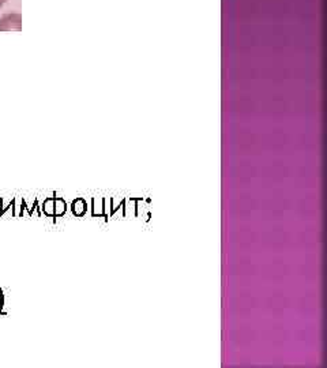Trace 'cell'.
Here are the masks:
<instances>
[{
  "mask_svg": "<svg viewBox=\"0 0 327 368\" xmlns=\"http://www.w3.org/2000/svg\"><path fill=\"white\" fill-rule=\"evenodd\" d=\"M22 18L19 14H7L0 19V30L10 32V30H21L22 28Z\"/></svg>",
  "mask_w": 327,
  "mask_h": 368,
  "instance_id": "cell-1",
  "label": "cell"
},
{
  "mask_svg": "<svg viewBox=\"0 0 327 368\" xmlns=\"http://www.w3.org/2000/svg\"><path fill=\"white\" fill-rule=\"evenodd\" d=\"M86 210V203L82 201V199H76V201H74V203H72V212H74V214H76V216H82L83 213H85Z\"/></svg>",
  "mask_w": 327,
  "mask_h": 368,
  "instance_id": "cell-2",
  "label": "cell"
},
{
  "mask_svg": "<svg viewBox=\"0 0 327 368\" xmlns=\"http://www.w3.org/2000/svg\"><path fill=\"white\" fill-rule=\"evenodd\" d=\"M66 208L67 205L64 202V199L62 198H57L55 201V216H63L64 213H66Z\"/></svg>",
  "mask_w": 327,
  "mask_h": 368,
  "instance_id": "cell-3",
  "label": "cell"
},
{
  "mask_svg": "<svg viewBox=\"0 0 327 368\" xmlns=\"http://www.w3.org/2000/svg\"><path fill=\"white\" fill-rule=\"evenodd\" d=\"M44 213L47 216H55V199L49 198L44 202Z\"/></svg>",
  "mask_w": 327,
  "mask_h": 368,
  "instance_id": "cell-4",
  "label": "cell"
},
{
  "mask_svg": "<svg viewBox=\"0 0 327 368\" xmlns=\"http://www.w3.org/2000/svg\"><path fill=\"white\" fill-rule=\"evenodd\" d=\"M6 2H7V0H0V7H3V5H5Z\"/></svg>",
  "mask_w": 327,
  "mask_h": 368,
  "instance_id": "cell-5",
  "label": "cell"
}]
</instances>
